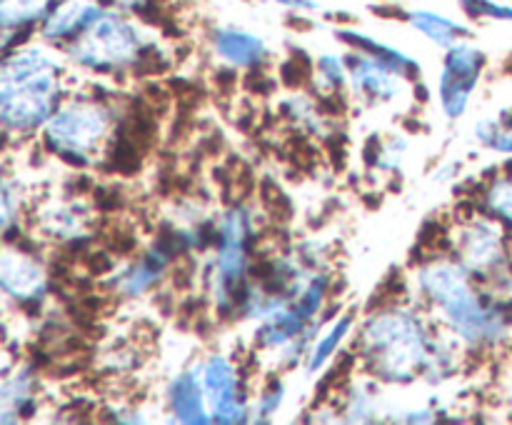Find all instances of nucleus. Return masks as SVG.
Instances as JSON below:
<instances>
[{
	"label": "nucleus",
	"mask_w": 512,
	"mask_h": 425,
	"mask_svg": "<svg viewBox=\"0 0 512 425\" xmlns=\"http://www.w3.org/2000/svg\"><path fill=\"white\" fill-rule=\"evenodd\" d=\"M110 3L115 5V8L120 10H130V13H148V10H153L155 5H158V0H110Z\"/></svg>",
	"instance_id": "7ed1b4c3"
},
{
	"label": "nucleus",
	"mask_w": 512,
	"mask_h": 425,
	"mask_svg": "<svg viewBox=\"0 0 512 425\" xmlns=\"http://www.w3.org/2000/svg\"><path fill=\"white\" fill-rule=\"evenodd\" d=\"M103 15L98 0H60L45 18L43 33L48 38H65L85 30Z\"/></svg>",
	"instance_id": "f257e3e1"
},
{
	"label": "nucleus",
	"mask_w": 512,
	"mask_h": 425,
	"mask_svg": "<svg viewBox=\"0 0 512 425\" xmlns=\"http://www.w3.org/2000/svg\"><path fill=\"white\" fill-rule=\"evenodd\" d=\"M53 0H3L5 28H20L48 15Z\"/></svg>",
	"instance_id": "f03ea898"
}]
</instances>
